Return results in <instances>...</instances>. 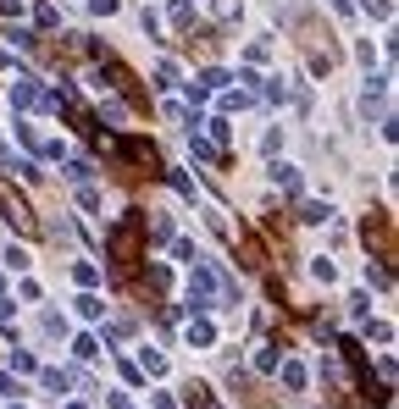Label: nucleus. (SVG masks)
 <instances>
[{"instance_id": "obj_1", "label": "nucleus", "mask_w": 399, "mask_h": 409, "mask_svg": "<svg viewBox=\"0 0 399 409\" xmlns=\"http://www.w3.org/2000/svg\"><path fill=\"white\" fill-rule=\"evenodd\" d=\"M139 244H144V216H122L111 227V254H117V266L139 260Z\"/></svg>"}, {"instance_id": "obj_2", "label": "nucleus", "mask_w": 399, "mask_h": 409, "mask_svg": "<svg viewBox=\"0 0 399 409\" xmlns=\"http://www.w3.org/2000/svg\"><path fill=\"white\" fill-rule=\"evenodd\" d=\"M0 211H6V221H11L17 232H33V227H39V221H33V205L11 189V183H0Z\"/></svg>"}, {"instance_id": "obj_3", "label": "nucleus", "mask_w": 399, "mask_h": 409, "mask_svg": "<svg viewBox=\"0 0 399 409\" xmlns=\"http://www.w3.org/2000/svg\"><path fill=\"white\" fill-rule=\"evenodd\" d=\"M272 183H277L283 194H299V166H289V160H277V166H272Z\"/></svg>"}, {"instance_id": "obj_4", "label": "nucleus", "mask_w": 399, "mask_h": 409, "mask_svg": "<svg viewBox=\"0 0 399 409\" xmlns=\"http://www.w3.org/2000/svg\"><path fill=\"white\" fill-rule=\"evenodd\" d=\"M189 304H195V310H211V283H205V271H195V283H189Z\"/></svg>"}, {"instance_id": "obj_5", "label": "nucleus", "mask_w": 399, "mask_h": 409, "mask_svg": "<svg viewBox=\"0 0 399 409\" xmlns=\"http://www.w3.org/2000/svg\"><path fill=\"white\" fill-rule=\"evenodd\" d=\"M183 393H189V409H222L216 398H211V387H200V381H189Z\"/></svg>"}, {"instance_id": "obj_6", "label": "nucleus", "mask_w": 399, "mask_h": 409, "mask_svg": "<svg viewBox=\"0 0 399 409\" xmlns=\"http://www.w3.org/2000/svg\"><path fill=\"white\" fill-rule=\"evenodd\" d=\"M361 11H366V17H377V23H388V17H394V6H388V0H361Z\"/></svg>"}, {"instance_id": "obj_7", "label": "nucleus", "mask_w": 399, "mask_h": 409, "mask_svg": "<svg viewBox=\"0 0 399 409\" xmlns=\"http://www.w3.org/2000/svg\"><path fill=\"white\" fill-rule=\"evenodd\" d=\"M172 23L189 28V23H195V6H189V0H172Z\"/></svg>"}, {"instance_id": "obj_8", "label": "nucleus", "mask_w": 399, "mask_h": 409, "mask_svg": "<svg viewBox=\"0 0 399 409\" xmlns=\"http://www.w3.org/2000/svg\"><path fill=\"white\" fill-rule=\"evenodd\" d=\"M366 283H377V288H388L394 277H388V260H377V266H366Z\"/></svg>"}, {"instance_id": "obj_9", "label": "nucleus", "mask_w": 399, "mask_h": 409, "mask_svg": "<svg viewBox=\"0 0 399 409\" xmlns=\"http://www.w3.org/2000/svg\"><path fill=\"white\" fill-rule=\"evenodd\" d=\"M328 216H332L328 205H299V221H311V227H316V221H328Z\"/></svg>"}, {"instance_id": "obj_10", "label": "nucleus", "mask_w": 399, "mask_h": 409, "mask_svg": "<svg viewBox=\"0 0 399 409\" xmlns=\"http://www.w3.org/2000/svg\"><path fill=\"white\" fill-rule=\"evenodd\" d=\"M11 100H17V105H33V100H39V89H33V78H23V83H17V95H11Z\"/></svg>"}, {"instance_id": "obj_11", "label": "nucleus", "mask_w": 399, "mask_h": 409, "mask_svg": "<svg viewBox=\"0 0 399 409\" xmlns=\"http://www.w3.org/2000/svg\"><path fill=\"white\" fill-rule=\"evenodd\" d=\"M189 343H200V348L211 343V321H195V326H189Z\"/></svg>"}]
</instances>
